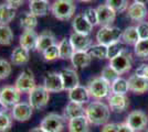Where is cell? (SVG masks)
Segmentation results:
<instances>
[{
  "label": "cell",
  "instance_id": "1",
  "mask_svg": "<svg viewBox=\"0 0 148 132\" xmlns=\"http://www.w3.org/2000/svg\"><path fill=\"white\" fill-rule=\"evenodd\" d=\"M110 107L102 101H93L85 108V117L94 126H104L110 119Z\"/></svg>",
  "mask_w": 148,
  "mask_h": 132
},
{
  "label": "cell",
  "instance_id": "2",
  "mask_svg": "<svg viewBox=\"0 0 148 132\" xmlns=\"http://www.w3.org/2000/svg\"><path fill=\"white\" fill-rule=\"evenodd\" d=\"M76 6L74 0H54L51 5V13L60 21H68L75 13Z\"/></svg>",
  "mask_w": 148,
  "mask_h": 132
},
{
  "label": "cell",
  "instance_id": "3",
  "mask_svg": "<svg viewBox=\"0 0 148 132\" xmlns=\"http://www.w3.org/2000/svg\"><path fill=\"white\" fill-rule=\"evenodd\" d=\"M87 89H88V93L91 95V97H93L96 100H101L103 98L108 97L112 93L111 84L106 82L101 76L93 78L92 81L88 83Z\"/></svg>",
  "mask_w": 148,
  "mask_h": 132
},
{
  "label": "cell",
  "instance_id": "4",
  "mask_svg": "<svg viewBox=\"0 0 148 132\" xmlns=\"http://www.w3.org/2000/svg\"><path fill=\"white\" fill-rule=\"evenodd\" d=\"M50 100V91L44 86H36L29 93V104L36 110L47 107Z\"/></svg>",
  "mask_w": 148,
  "mask_h": 132
},
{
  "label": "cell",
  "instance_id": "5",
  "mask_svg": "<svg viewBox=\"0 0 148 132\" xmlns=\"http://www.w3.org/2000/svg\"><path fill=\"white\" fill-rule=\"evenodd\" d=\"M122 30L117 26H102L96 33V41L99 44H104L108 46L110 44L118 42L122 40Z\"/></svg>",
  "mask_w": 148,
  "mask_h": 132
},
{
  "label": "cell",
  "instance_id": "6",
  "mask_svg": "<svg viewBox=\"0 0 148 132\" xmlns=\"http://www.w3.org/2000/svg\"><path fill=\"white\" fill-rule=\"evenodd\" d=\"M65 118L58 113H49L44 117L40 127L47 132H61L65 126Z\"/></svg>",
  "mask_w": 148,
  "mask_h": 132
},
{
  "label": "cell",
  "instance_id": "7",
  "mask_svg": "<svg viewBox=\"0 0 148 132\" xmlns=\"http://www.w3.org/2000/svg\"><path fill=\"white\" fill-rule=\"evenodd\" d=\"M110 65L117 72L119 75H123L132 69L133 66V57L132 54L127 50L121 53L116 57L110 60Z\"/></svg>",
  "mask_w": 148,
  "mask_h": 132
},
{
  "label": "cell",
  "instance_id": "8",
  "mask_svg": "<svg viewBox=\"0 0 148 132\" xmlns=\"http://www.w3.org/2000/svg\"><path fill=\"white\" fill-rule=\"evenodd\" d=\"M126 123L134 130V132H142L148 125V117L142 110H134L127 116Z\"/></svg>",
  "mask_w": 148,
  "mask_h": 132
},
{
  "label": "cell",
  "instance_id": "9",
  "mask_svg": "<svg viewBox=\"0 0 148 132\" xmlns=\"http://www.w3.org/2000/svg\"><path fill=\"white\" fill-rule=\"evenodd\" d=\"M36 86H37L36 79H34V76L30 69L23 70L18 76V78L16 79V83H14V87L17 88L21 94L22 93H30Z\"/></svg>",
  "mask_w": 148,
  "mask_h": 132
},
{
  "label": "cell",
  "instance_id": "10",
  "mask_svg": "<svg viewBox=\"0 0 148 132\" xmlns=\"http://www.w3.org/2000/svg\"><path fill=\"white\" fill-rule=\"evenodd\" d=\"M21 93L14 86H5L0 89V101L6 107H13L20 102Z\"/></svg>",
  "mask_w": 148,
  "mask_h": 132
},
{
  "label": "cell",
  "instance_id": "11",
  "mask_svg": "<svg viewBox=\"0 0 148 132\" xmlns=\"http://www.w3.org/2000/svg\"><path fill=\"white\" fill-rule=\"evenodd\" d=\"M70 42L73 47L74 52H88L92 47V39L90 35L80 34V33H72L70 35Z\"/></svg>",
  "mask_w": 148,
  "mask_h": 132
},
{
  "label": "cell",
  "instance_id": "12",
  "mask_svg": "<svg viewBox=\"0 0 148 132\" xmlns=\"http://www.w3.org/2000/svg\"><path fill=\"white\" fill-rule=\"evenodd\" d=\"M32 111L33 108L31 107L29 102H25V101H20L17 105H14L11 110V117L16 121L19 122H25L31 118L32 116Z\"/></svg>",
  "mask_w": 148,
  "mask_h": 132
},
{
  "label": "cell",
  "instance_id": "13",
  "mask_svg": "<svg viewBox=\"0 0 148 132\" xmlns=\"http://www.w3.org/2000/svg\"><path fill=\"white\" fill-rule=\"evenodd\" d=\"M108 107L111 111L114 112H124L130 107V99L126 97V95H118L111 93L107 97Z\"/></svg>",
  "mask_w": 148,
  "mask_h": 132
},
{
  "label": "cell",
  "instance_id": "14",
  "mask_svg": "<svg viewBox=\"0 0 148 132\" xmlns=\"http://www.w3.org/2000/svg\"><path fill=\"white\" fill-rule=\"evenodd\" d=\"M96 11H97L99 25L101 26H110L114 23V21L116 19V12L106 3L97 7Z\"/></svg>",
  "mask_w": 148,
  "mask_h": 132
},
{
  "label": "cell",
  "instance_id": "15",
  "mask_svg": "<svg viewBox=\"0 0 148 132\" xmlns=\"http://www.w3.org/2000/svg\"><path fill=\"white\" fill-rule=\"evenodd\" d=\"M43 86L50 93H61L64 90L61 75L60 73H56V72H51L44 76Z\"/></svg>",
  "mask_w": 148,
  "mask_h": 132
},
{
  "label": "cell",
  "instance_id": "16",
  "mask_svg": "<svg viewBox=\"0 0 148 132\" xmlns=\"http://www.w3.org/2000/svg\"><path fill=\"white\" fill-rule=\"evenodd\" d=\"M60 75L63 83L64 90H71L80 85V78L75 69L72 68H64L60 72Z\"/></svg>",
  "mask_w": 148,
  "mask_h": 132
},
{
  "label": "cell",
  "instance_id": "17",
  "mask_svg": "<svg viewBox=\"0 0 148 132\" xmlns=\"http://www.w3.org/2000/svg\"><path fill=\"white\" fill-rule=\"evenodd\" d=\"M128 81V87L132 93L137 95H142L144 93L148 91V79L139 76L137 74H133L130 76V78L127 79Z\"/></svg>",
  "mask_w": 148,
  "mask_h": 132
},
{
  "label": "cell",
  "instance_id": "18",
  "mask_svg": "<svg viewBox=\"0 0 148 132\" xmlns=\"http://www.w3.org/2000/svg\"><path fill=\"white\" fill-rule=\"evenodd\" d=\"M68 96L70 101H73V102H76V104H81V105H84V104L88 102L90 97H91L87 87H84L82 85H79V86H76L73 89L69 90Z\"/></svg>",
  "mask_w": 148,
  "mask_h": 132
},
{
  "label": "cell",
  "instance_id": "19",
  "mask_svg": "<svg viewBox=\"0 0 148 132\" xmlns=\"http://www.w3.org/2000/svg\"><path fill=\"white\" fill-rule=\"evenodd\" d=\"M72 28L75 33L85 34V35H90V33L93 30V25L87 21L83 13L75 16V18L72 21Z\"/></svg>",
  "mask_w": 148,
  "mask_h": 132
},
{
  "label": "cell",
  "instance_id": "20",
  "mask_svg": "<svg viewBox=\"0 0 148 132\" xmlns=\"http://www.w3.org/2000/svg\"><path fill=\"white\" fill-rule=\"evenodd\" d=\"M127 16L135 22H142L147 17V8L146 5L138 3V2H133L130 5L127 9Z\"/></svg>",
  "mask_w": 148,
  "mask_h": 132
},
{
  "label": "cell",
  "instance_id": "21",
  "mask_svg": "<svg viewBox=\"0 0 148 132\" xmlns=\"http://www.w3.org/2000/svg\"><path fill=\"white\" fill-rule=\"evenodd\" d=\"M38 37L39 35L34 30H25L22 32V34L20 35V40H19L20 46H22L23 49L28 51L36 50Z\"/></svg>",
  "mask_w": 148,
  "mask_h": 132
},
{
  "label": "cell",
  "instance_id": "22",
  "mask_svg": "<svg viewBox=\"0 0 148 132\" xmlns=\"http://www.w3.org/2000/svg\"><path fill=\"white\" fill-rule=\"evenodd\" d=\"M90 125L85 116L76 117L68 121L69 132H90Z\"/></svg>",
  "mask_w": 148,
  "mask_h": 132
},
{
  "label": "cell",
  "instance_id": "23",
  "mask_svg": "<svg viewBox=\"0 0 148 132\" xmlns=\"http://www.w3.org/2000/svg\"><path fill=\"white\" fill-rule=\"evenodd\" d=\"M54 44H56V39L54 34L50 31H44L38 37L36 50L40 53H43L47 49H49L50 46H52Z\"/></svg>",
  "mask_w": 148,
  "mask_h": 132
},
{
  "label": "cell",
  "instance_id": "24",
  "mask_svg": "<svg viewBox=\"0 0 148 132\" xmlns=\"http://www.w3.org/2000/svg\"><path fill=\"white\" fill-rule=\"evenodd\" d=\"M81 116H85V108L83 107V105L76 104L73 101H69V104L63 110V117L65 118V120L69 121V120L76 118V117H81Z\"/></svg>",
  "mask_w": 148,
  "mask_h": 132
},
{
  "label": "cell",
  "instance_id": "25",
  "mask_svg": "<svg viewBox=\"0 0 148 132\" xmlns=\"http://www.w3.org/2000/svg\"><path fill=\"white\" fill-rule=\"evenodd\" d=\"M92 62V56L88 52H74L71 57V63L75 69L85 68Z\"/></svg>",
  "mask_w": 148,
  "mask_h": 132
},
{
  "label": "cell",
  "instance_id": "26",
  "mask_svg": "<svg viewBox=\"0 0 148 132\" xmlns=\"http://www.w3.org/2000/svg\"><path fill=\"white\" fill-rule=\"evenodd\" d=\"M29 51L23 49L22 46H17L14 47L11 54V63L16 66H20V65H25L29 62Z\"/></svg>",
  "mask_w": 148,
  "mask_h": 132
},
{
  "label": "cell",
  "instance_id": "27",
  "mask_svg": "<svg viewBox=\"0 0 148 132\" xmlns=\"http://www.w3.org/2000/svg\"><path fill=\"white\" fill-rule=\"evenodd\" d=\"M29 9H30V12L33 13L36 17H44L48 14L51 7H50L49 0H42V1L30 2Z\"/></svg>",
  "mask_w": 148,
  "mask_h": 132
},
{
  "label": "cell",
  "instance_id": "28",
  "mask_svg": "<svg viewBox=\"0 0 148 132\" xmlns=\"http://www.w3.org/2000/svg\"><path fill=\"white\" fill-rule=\"evenodd\" d=\"M16 17V8L8 3L0 5V24L8 25Z\"/></svg>",
  "mask_w": 148,
  "mask_h": 132
},
{
  "label": "cell",
  "instance_id": "29",
  "mask_svg": "<svg viewBox=\"0 0 148 132\" xmlns=\"http://www.w3.org/2000/svg\"><path fill=\"white\" fill-rule=\"evenodd\" d=\"M38 25V17L33 13L25 12L20 17V26L23 30H34Z\"/></svg>",
  "mask_w": 148,
  "mask_h": 132
},
{
  "label": "cell",
  "instance_id": "30",
  "mask_svg": "<svg viewBox=\"0 0 148 132\" xmlns=\"http://www.w3.org/2000/svg\"><path fill=\"white\" fill-rule=\"evenodd\" d=\"M59 56L61 60H71V57L73 55L74 50L71 45L70 40L66 38L62 39L59 42Z\"/></svg>",
  "mask_w": 148,
  "mask_h": 132
},
{
  "label": "cell",
  "instance_id": "31",
  "mask_svg": "<svg viewBox=\"0 0 148 132\" xmlns=\"http://www.w3.org/2000/svg\"><path fill=\"white\" fill-rule=\"evenodd\" d=\"M122 40L125 44L135 45L139 41V35H138V32H137V28L136 26L126 28L122 33Z\"/></svg>",
  "mask_w": 148,
  "mask_h": 132
},
{
  "label": "cell",
  "instance_id": "32",
  "mask_svg": "<svg viewBox=\"0 0 148 132\" xmlns=\"http://www.w3.org/2000/svg\"><path fill=\"white\" fill-rule=\"evenodd\" d=\"M111 90L113 94L126 95V93L130 90L128 87V81L123 77H118L111 84Z\"/></svg>",
  "mask_w": 148,
  "mask_h": 132
},
{
  "label": "cell",
  "instance_id": "33",
  "mask_svg": "<svg viewBox=\"0 0 148 132\" xmlns=\"http://www.w3.org/2000/svg\"><path fill=\"white\" fill-rule=\"evenodd\" d=\"M13 41V32L9 25L0 24V45H10Z\"/></svg>",
  "mask_w": 148,
  "mask_h": 132
},
{
  "label": "cell",
  "instance_id": "34",
  "mask_svg": "<svg viewBox=\"0 0 148 132\" xmlns=\"http://www.w3.org/2000/svg\"><path fill=\"white\" fill-rule=\"evenodd\" d=\"M134 53L139 58H143V60L148 58V39L139 40L134 45Z\"/></svg>",
  "mask_w": 148,
  "mask_h": 132
},
{
  "label": "cell",
  "instance_id": "35",
  "mask_svg": "<svg viewBox=\"0 0 148 132\" xmlns=\"http://www.w3.org/2000/svg\"><path fill=\"white\" fill-rule=\"evenodd\" d=\"M88 53L92 57L99 58V60H104V58H107V46L104 44L97 43L95 45H92Z\"/></svg>",
  "mask_w": 148,
  "mask_h": 132
},
{
  "label": "cell",
  "instance_id": "36",
  "mask_svg": "<svg viewBox=\"0 0 148 132\" xmlns=\"http://www.w3.org/2000/svg\"><path fill=\"white\" fill-rule=\"evenodd\" d=\"M105 3L108 7H111L116 13L124 12L130 7L128 6V0H106Z\"/></svg>",
  "mask_w": 148,
  "mask_h": 132
},
{
  "label": "cell",
  "instance_id": "37",
  "mask_svg": "<svg viewBox=\"0 0 148 132\" xmlns=\"http://www.w3.org/2000/svg\"><path fill=\"white\" fill-rule=\"evenodd\" d=\"M125 50L126 49H125L124 44L121 41L110 44L107 46V58L112 60V58H114V57H116L117 55H119L121 53H123Z\"/></svg>",
  "mask_w": 148,
  "mask_h": 132
},
{
  "label": "cell",
  "instance_id": "38",
  "mask_svg": "<svg viewBox=\"0 0 148 132\" xmlns=\"http://www.w3.org/2000/svg\"><path fill=\"white\" fill-rule=\"evenodd\" d=\"M101 77H103L106 82H108L110 84H112L115 79H117L118 77H119V74L112 67L111 65H106L104 68L102 69Z\"/></svg>",
  "mask_w": 148,
  "mask_h": 132
},
{
  "label": "cell",
  "instance_id": "39",
  "mask_svg": "<svg viewBox=\"0 0 148 132\" xmlns=\"http://www.w3.org/2000/svg\"><path fill=\"white\" fill-rule=\"evenodd\" d=\"M42 55H43L44 60L45 61H49V62L54 61L56 58H60V56H59V45L54 44V45L50 46L49 49H47L42 53Z\"/></svg>",
  "mask_w": 148,
  "mask_h": 132
},
{
  "label": "cell",
  "instance_id": "40",
  "mask_svg": "<svg viewBox=\"0 0 148 132\" xmlns=\"http://www.w3.org/2000/svg\"><path fill=\"white\" fill-rule=\"evenodd\" d=\"M12 126V118L7 112L0 114V132H7Z\"/></svg>",
  "mask_w": 148,
  "mask_h": 132
},
{
  "label": "cell",
  "instance_id": "41",
  "mask_svg": "<svg viewBox=\"0 0 148 132\" xmlns=\"http://www.w3.org/2000/svg\"><path fill=\"white\" fill-rule=\"evenodd\" d=\"M84 17L86 18V20L93 25V26H95V25H99V20H97V11H96V9L95 8H87L84 10Z\"/></svg>",
  "mask_w": 148,
  "mask_h": 132
},
{
  "label": "cell",
  "instance_id": "42",
  "mask_svg": "<svg viewBox=\"0 0 148 132\" xmlns=\"http://www.w3.org/2000/svg\"><path fill=\"white\" fill-rule=\"evenodd\" d=\"M11 70H12L11 64L9 63L7 60L0 58V78L1 79L7 78L8 76L11 74Z\"/></svg>",
  "mask_w": 148,
  "mask_h": 132
},
{
  "label": "cell",
  "instance_id": "43",
  "mask_svg": "<svg viewBox=\"0 0 148 132\" xmlns=\"http://www.w3.org/2000/svg\"><path fill=\"white\" fill-rule=\"evenodd\" d=\"M136 28H137V32H138V35H139V40L148 39V22L142 21V22L138 23V25Z\"/></svg>",
  "mask_w": 148,
  "mask_h": 132
},
{
  "label": "cell",
  "instance_id": "44",
  "mask_svg": "<svg viewBox=\"0 0 148 132\" xmlns=\"http://www.w3.org/2000/svg\"><path fill=\"white\" fill-rule=\"evenodd\" d=\"M135 73L137 75L143 76V77L148 79V64H142L140 66H138Z\"/></svg>",
  "mask_w": 148,
  "mask_h": 132
},
{
  "label": "cell",
  "instance_id": "45",
  "mask_svg": "<svg viewBox=\"0 0 148 132\" xmlns=\"http://www.w3.org/2000/svg\"><path fill=\"white\" fill-rule=\"evenodd\" d=\"M101 132H118L117 123H105L104 126L102 127Z\"/></svg>",
  "mask_w": 148,
  "mask_h": 132
},
{
  "label": "cell",
  "instance_id": "46",
  "mask_svg": "<svg viewBox=\"0 0 148 132\" xmlns=\"http://www.w3.org/2000/svg\"><path fill=\"white\" fill-rule=\"evenodd\" d=\"M117 128H118V132H134V130L126 122L117 123Z\"/></svg>",
  "mask_w": 148,
  "mask_h": 132
},
{
  "label": "cell",
  "instance_id": "47",
  "mask_svg": "<svg viewBox=\"0 0 148 132\" xmlns=\"http://www.w3.org/2000/svg\"><path fill=\"white\" fill-rule=\"evenodd\" d=\"M25 2V0H6V3H8L9 6L13 7V8H19L22 3Z\"/></svg>",
  "mask_w": 148,
  "mask_h": 132
},
{
  "label": "cell",
  "instance_id": "48",
  "mask_svg": "<svg viewBox=\"0 0 148 132\" xmlns=\"http://www.w3.org/2000/svg\"><path fill=\"white\" fill-rule=\"evenodd\" d=\"M7 109H8V107H6V106L0 101V114H1V113H3V112H6Z\"/></svg>",
  "mask_w": 148,
  "mask_h": 132
},
{
  "label": "cell",
  "instance_id": "49",
  "mask_svg": "<svg viewBox=\"0 0 148 132\" xmlns=\"http://www.w3.org/2000/svg\"><path fill=\"white\" fill-rule=\"evenodd\" d=\"M30 132H47V131L43 130L41 127H38V128H33V129H31Z\"/></svg>",
  "mask_w": 148,
  "mask_h": 132
},
{
  "label": "cell",
  "instance_id": "50",
  "mask_svg": "<svg viewBox=\"0 0 148 132\" xmlns=\"http://www.w3.org/2000/svg\"><path fill=\"white\" fill-rule=\"evenodd\" d=\"M134 2H138V3L146 5V3H148V0H134Z\"/></svg>",
  "mask_w": 148,
  "mask_h": 132
},
{
  "label": "cell",
  "instance_id": "51",
  "mask_svg": "<svg viewBox=\"0 0 148 132\" xmlns=\"http://www.w3.org/2000/svg\"><path fill=\"white\" fill-rule=\"evenodd\" d=\"M77 1H81V2H86V3H91V2H94L95 0H77Z\"/></svg>",
  "mask_w": 148,
  "mask_h": 132
},
{
  "label": "cell",
  "instance_id": "52",
  "mask_svg": "<svg viewBox=\"0 0 148 132\" xmlns=\"http://www.w3.org/2000/svg\"><path fill=\"white\" fill-rule=\"evenodd\" d=\"M30 2H34V1H42V0H29Z\"/></svg>",
  "mask_w": 148,
  "mask_h": 132
},
{
  "label": "cell",
  "instance_id": "53",
  "mask_svg": "<svg viewBox=\"0 0 148 132\" xmlns=\"http://www.w3.org/2000/svg\"><path fill=\"white\" fill-rule=\"evenodd\" d=\"M146 132H148V129H147V130H146Z\"/></svg>",
  "mask_w": 148,
  "mask_h": 132
},
{
  "label": "cell",
  "instance_id": "54",
  "mask_svg": "<svg viewBox=\"0 0 148 132\" xmlns=\"http://www.w3.org/2000/svg\"><path fill=\"white\" fill-rule=\"evenodd\" d=\"M0 79H1V78H0Z\"/></svg>",
  "mask_w": 148,
  "mask_h": 132
}]
</instances>
